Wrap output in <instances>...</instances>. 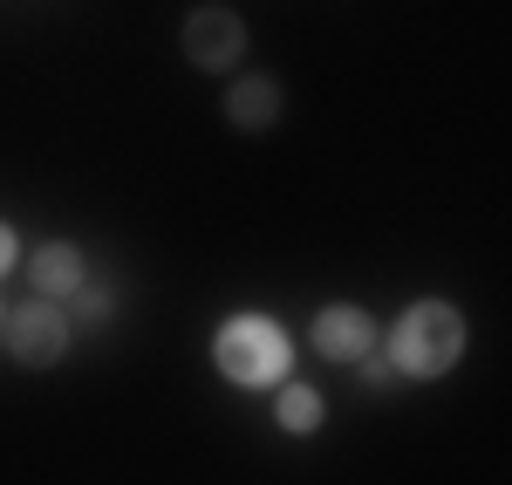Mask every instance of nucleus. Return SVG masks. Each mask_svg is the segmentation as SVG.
<instances>
[{
  "mask_svg": "<svg viewBox=\"0 0 512 485\" xmlns=\"http://www.w3.org/2000/svg\"><path fill=\"white\" fill-rule=\"evenodd\" d=\"M82 281H89V274H82V253H76L69 240L41 246L35 260H28V287H35L41 301H69V294H76Z\"/></svg>",
  "mask_w": 512,
  "mask_h": 485,
  "instance_id": "423d86ee",
  "label": "nucleus"
},
{
  "mask_svg": "<svg viewBox=\"0 0 512 485\" xmlns=\"http://www.w3.org/2000/svg\"><path fill=\"white\" fill-rule=\"evenodd\" d=\"M308 342H315V356L355 369L362 356H376V322L362 308H349V301H328V308H315V322H308Z\"/></svg>",
  "mask_w": 512,
  "mask_h": 485,
  "instance_id": "39448f33",
  "label": "nucleus"
},
{
  "mask_svg": "<svg viewBox=\"0 0 512 485\" xmlns=\"http://www.w3.org/2000/svg\"><path fill=\"white\" fill-rule=\"evenodd\" d=\"M212 363L239 390H267V383H287L294 349H287L280 322H267V315H233V322L212 335Z\"/></svg>",
  "mask_w": 512,
  "mask_h": 485,
  "instance_id": "f03ea898",
  "label": "nucleus"
},
{
  "mask_svg": "<svg viewBox=\"0 0 512 485\" xmlns=\"http://www.w3.org/2000/svg\"><path fill=\"white\" fill-rule=\"evenodd\" d=\"M69 301H82V315H89V322H103V315H110V287H89V281H82Z\"/></svg>",
  "mask_w": 512,
  "mask_h": 485,
  "instance_id": "1a4fd4ad",
  "label": "nucleus"
},
{
  "mask_svg": "<svg viewBox=\"0 0 512 485\" xmlns=\"http://www.w3.org/2000/svg\"><path fill=\"white\" fill-rule=\"evenodd\" d=\"M14 260H21V240H14V226H0V274H14Z\"/></svg>",
  "mask_w": 512,
  "mask_h": 485,
  "instance_id": "9b49d317",
  "label": "nucleus"
},
{
  "mask_svg": "<svg viewBox=\"0 0 512 485\" xmlns=\"http://www.w3.org/2000/svg\"><path fill=\"white\" fill-rule=\"evenodd\" d=\"M239 55H246V21H239L233 7H198L192 21H185V62L192 69L226 76V69H239Z\"/></svg>",
  "mask_w": 512,
  "mask_h": 485,
  "instance_id": "7ed1b4c3",
  "label": "nucleus"
},
{
  "mask_svg": "<svg viewBox=\"0 0 512 485\" xmlns=\"http://www.w3.org/2000/svg\"><path fill=\"white\" fill-rule=\"evenodd\" d=\"M465 342H472V335H465V315H458L451 301H417V308H403L396 328H390V369L431 383L444 369H458Z\"/></svg>",
  "mask_w": 512,
  "mask_h": 485,
  "instance_id": "f257e3e1",
  "label": "nucleus"
},
{
  "mask_svg": "<svg viewBox=\"0 0 512 485\" xmlns=\"http://www.w3.org/2000/svg\"><path fill=\"white\" fill-rule=\"evenodd\" d=\"M7 349L21 369H55L69 356V315L55 301H28L14 322H7Z\"/></svg>",
  "mask_w": 512,
  "mask_h": 485,
  "instance_id": "20e7f679",
  "label": "nucleus"
},
{
  "mask_svg": "<svg viewBox=\"0 0 512 485\" xmlns=\"http://www.w3.org/2000/svg\"><path fill=\"white\" fill-rule=\"evenodd\" d=\"M321 417H328V404H321L315 383H280V397H274V424L280 431L308 438V431H321Z\"/></svg>",
  "mask_w": 512,
  "mask_h": 485,
  "instance_id": "6e6552de",
  "label": "nucleus"
},
{
  "mask_svg": "<svg viewBox=\"0 0 512 485\" xmlns=\"http://www.w3.org/2000/svg\"><path fill=\"white\" fill-rule=\"evenodd\" d=\"M355 369H362V383H369V390H390V376H396L390 363H369V356H362Z\"/></svg>",
  "mask_w": 512,
  "mask_h": 485,
  "instance_id": "9d476101",
  "label": "nucleus"
},
{
  "mask_svg": "<svg viewBox=\"0 0 512 485\" xmlns=\"http://www.w3.org/2000/svg\"><path fill=\"white\" fill-rule=\"evenodd\" d=\"M226 117H233L239 130H267V123L280 117V82L274 76H239L233 89H226Z\"/></svg>",
  "mask_w": 512,
  "mask_h": 485,
  "instance_id": "0eeeda50",
  "label": "nucleus"
}]
</instances>
